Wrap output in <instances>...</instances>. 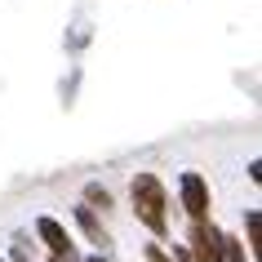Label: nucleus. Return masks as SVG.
Returning <instances> with one entry per match:
<instances>
[{"label":"nucleus","instance_id":"f257e3e1","mask_svg":"<svg viewBox=\"0 0 262 262\" xmlns=\"http://www.w3.org/2000/svg\"><path fill=\"white\" fill-rule=\"evenodd\" d=\"M134 209H138V218L147 231L165 235V182L156 178V173H138L134 178Z\"/></svg>","mask_w":262,"mask_h":262},{"label":"nucleus","instance_id":"f03ea898","mask_svg":"<svg viewBox=\"0 0 262 262\" xmlns=\"http://www.w3.org/2000/svg\"><path fill=\"white\" fill-rule=\"evenodd\" d=\"M178 191H182V209H187V218L200 222L209 213V187H205V178H200V173H182V178H178Z\"/></svg>","mask_w":262,"mask_h":262},{"label":"nucleus","instance_id":"7ed1b4c3","mask_svg":"<svg viewBox=\"0 0 262 262\" xmlns=\"http://www.w3.org/2000/svg\"><path fill=\"white\" fill-rule=\"evenodd\" d=\"M36 235H40L45 245L54 249L58 258H76V249H71V235L62 231V227H58L54 218H40V222H36Z\"/></svg>","mask_w":262,"mask_h":262},{"label":"nucleus","instance_id":"20e7f679","mask_svg":"<svg viewBox=\"0 0 262 262\" xmlns=\"http://www.w3.org/2000/svg\"><path fill=\"white\" fill-rule=\"evenodd\" d=\"M191 245H195V262H218V227H205V218H200L191 231Z\"/></svg>","mask_w":262,"mask_h":262},{"label":"nucleus","instance_id":"39448f33","mask_svg":"<svg viewBox=\"0 0 262 262\" xmlns=\"http://www.w3.org/2000/svg\"><path fill=\"white\" fill-rule=\"evenodd\" d=\"M76 218H80V227L89 235H94V245H107V231L98 227V218H94V209H76Z\"/></svg>","mask_w":262,"mask_h":262},{"label":"nucleus","instance_id":"423d86ee","mask_svg":"<svg viewBox=\"0 0 262 262\" xmlns=\"http://www.w3.org/2000/svg\"><path fill=\"white\" fill-rule=\"evenodd\" d=\"M245 227H249V245H253V253H258V249H262V218L253 213V209L245 213Z\"/></svg>","mask_w":262,"mask_h":262},{"label":"nucleus","instance_id":"0eeeda50","mask_svg":"<svg viewBox=\"0 0 262 262\" xmlns=\"http://www.w3.org/2000/svg\"><path fill=\"white\" fill-rule=\"evenodd\" d=\"M84 195H89V200H94V205H102V209L111 205V195H107V187H98V182H89V191H84Z\"/></svg>","mask_w":262,"mask_h":262},{"label":"nucleus","instance_id":"6e6552de","mask_svg":"<svg viewBox=\"0 0 262 262\" xmlns=\"http://www.w3.org/2000/svg\"><path fill=\"white\" fill-rule=\"evenodd\" d=\"M147 262H169V258H165V249H160V245H147Z\"/></svg>","mask_w":262,"mask_h":262},{"label":"nucleus","instance_id":"1a4fd4ad","mask_svg":"<svg viewBox=\"0 0 262 262\" xmlns=\"http://www.w3.org/2000/svg\"><path fill=\"white\" fill-rule=\"evenodd\" d=\"M173 258H178V262H195L191 253H187V249H178V253H173Z\"/></svg>","mask_w":262,"mask_h":262},{"label":"nucleus","instance_id":"9d476101","mask_svg":"<svg viewBox=\"0 0 262 262\" xmlns=\"http://www.w3.org/2000/svg\"><path fill=\"white\" fill-rule=\"evenodd\" d=\"M54 262H71V258H58V253H54Z\"/></svg>","mask_w":262,"mask_h":262},{"label":"nucleus","instance_id":"9b49d317","mask_svg":"<svg viewBox=\"0 0 262 262\" xmlns=\"http://www.w3.org/2000/svg\"><path fill=\"white\" fill-rule=\"evenodd\" d=\"M89 262H102V258H89Z\"/></svg>","mask_w":262,"mask_h":262},{"label":"nucleus","instance_id":"f8f14e48","mask_svg":"<svg viewBox=\"0 0 262 262\" xmlns=\"http://www.w3.org/2000/svg\"><path fill=\"white\" fill-rule=\"evenodd\" d=\"M0 262H5V258H0Z\"/></svg>","mask_w":262,"mask_h":262}]
</instances>
